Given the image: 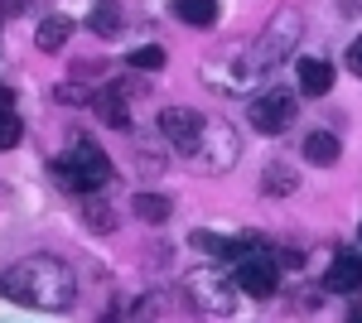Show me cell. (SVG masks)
<instances>
[{
    "mask_svg": "<svg viewBox=\"0 0 362 323\" xmlns=\"http://www.w3.org/2000/svg\"><path fill=\"white\" fill-rule=\"evenodd\" d=\"M0 295L10 304H25V309H54L58 314L78 299V275L58 256H25V261L0 270Z\"/></svg>",
    "mask_w": 362,
    "mask_h": 323,
    "instance_id": "cell-1",
    "label": "cell"
},
{
    "mask_svg": "<svg viewBox=\"0 0 362 323\" xmlns=\"http://www.w3.org/2000/svg\"><path fill=\"white\" fill-rule=\"evenodd\" d=\"M300 39H305V20H300V10H290V5L276 10V20L261 29V39L237 58V82L247 87V82L266 78L276 63H285V58L295 54V44H300Z\"/></svg>",
    "mask_w": 362,
    "mask_h": 323,
    "instance_id": "cell-2",
    "label": "cell"
},
{
    "mask_svg": "<svg viewBox=\"0 0 362 323\" xmlns=\"http://www.w3.org/2000/svg\"><path fill=\"white\" fill-rule=\"evenodd\" d=\"M58 174L68 179L73 193H87V189H102L112 179V160L92 145V140H73V150L58 160Z\"/></svg>",
    "mask_w": 362,
    "mask_h": 323,
    "instance_id": "cell-3",
    "label": "cell"
},
{
    "mask_svg": "<svg viewBox=\"0 0 362 323\" xmlns=\"http://www.w3.org/2000/svg\"><path fill=\"white\" fill-rule=\"evenodd\" d=\"M237 155H242V140H237V131L223 126V121H208L203 135L194 140V150H189L194 169H203V174H223V169H232Z\"/></svg>",
    "mask_w": 362,
    "mask_h": 323,
    "instance_id": "cell-4",
    "label": "cell"
},
{
    "mask_svg": "<svg viewBox=\"0 0 362 323\" xmlns=\"http://www.w3.org/2000/svg\"><path fill=\"white\" fill-rule=\"evenodd\" d=\"M295 111H300V102H295V92L290 87H266L256 102H251V126L261 135H285L290 126H295Z\"/></svg>",
    "mask_w": 362,
    "mask_h": 323,
    "instance_id": "cell-5",
    "label": "cell"
},
{
    "mask_svg": "<svg viewBox=\"0 0 362 323\" xmlns=\"http://www.w3.org/2000/svg\"><path fill=\"white\" fill-rule=\"evenodd\" d=\"M184 295L194 299L198 309H208V314H232L237 309V280L227 270H198V275H189Z\"/></svg>",
    "mask_w": 362,
    "mask_h": 323,
    "instance_id": "cell-6",
    "label": "cell"
},
{
    "mask_svg": "<svg viewBox=\"0 0 362 323\" xmlns=\"http://www.w3.org/2000/svg\"><path fill=\"white\" fill-rule=\"evenodd\" d=\"M280 261L276 251H256V256H247V261H237V270H232V280H237V290H247L251 299H271L280 290Z\"/></svg>",
    "mask_w": 362,
    "mask_h": 323,
    "instance_id": "cell-7",
    "label": "cell"
},
{
    "mask_svg": "<svg viewBox=\"0 0 362 323\" xmlns=\"http://www.w3.org/2000/svg\"><path fill=\"white\" fill-rule=\"evenodd\" d=\"M203 126H208V121L189 107H165L160 111V135H165L174 150H194V140L203 135Z\"/></svg>",
    "mask_w": 362,
    "mask_h": 323,
    "instance_id": "cell-8",
    "label": "cell"
},
{
    "mask_svg": "<svg viewBox=\"0 0 362 323\" xmlns=\"http://www.w3.org/2000/svg\"><path fill=\"white\" fill-rule=\"evenodd\" d=\"M324 285L334 295H362V256L358 251H338L329 275H324Z\"/></svg>",
    "mask_w": 362,
    "mask_h": 323,
    "instance_id": "cell-9",
    "label": "cell"
},
{
    "mask_svg": "<svg viewBox=\"0 0 362 323\" xmlns=\"http://www.w3.org/2000/svg\"><path fill=\"white\" fill-rule=\"evenodd\" d=\"M92 116H97L102 126H112V131H126V126H131V102L121 97V87H102V92L92 97Z\"/></svg>",
    "mask_w": 362,
    "mask_h": 323,
    "instance_id": "cell-10",
    "label": "cell"
},
{
    "mask_svg": "<svg viewBox=\"0 0 362 323\" xmlns=\"http://www.w3.org/2000/svg\"><path fill=\"white\" fill-rule=\"evenodd\" d=\"M78 208H83V222L92 227V232H102V237H107V232H116V208L97 189L78 193Z\"/></svg>",
    "mask_w": 362,
    "mask_h": 323,
    "instance_id": "cell-11",
    "label": "cell"
},
{
    "mask_svg": "<svg viewBox=\"0 0 362 323\" xmlns=\"http://www.w3.org/2000/svg\"><path fill=\"white\" fill-rule=\"evenodd\" d=\"M295 78H300V92H305V97H329V87H334V68H329L324 58H300Z\"/></svg>",
    "mask_w": 362,
    "mask_h": 323,
    "instance_id": "cell-12",
    "label": "cell"
},
{
    "mask_svg": "<svg viewBox=\"0 0 362 323\" xmlns=\"http://www.w3.org/2000/svg\"><path fill=\"white\" fill-rule=\"evenodd\" d=\"M295 189H300L295 164H285V160H271V164H266V174H261V193H266V198H290Z\"/></svg>",
    "mask_w": 362,
    "mask_h": 323,
    "instance_id": "cell-13",
    "label": "cell"
},
{
    "mask_svg": "<svg viewBox=\"0 0 362 323\" xmlns=\"http://www.w3.org/2000/svg\"><path fill=\"white\" fill-rule=\"evenodd\" d=\"M305 160L319 169H334L338 164V135L334 131H309L305 135Z\"/></svg>",
    "mask_w": 362,
    "mask_h": 323,
    "instance_id": "cell-14",
    "label": "cell"
},
{
    "mask_svg": "<svg viewBox=\"0 0 362 323\" xmlns=\"http://www.w3.org/2000/svg\"><path fill=\"white\" fill-rule=\"evenodd\" d=\"M68 39H73V20H68V15H49V20L39 25V34H34V44H39L44 54H58Z\"/></svg>",
    "mask_w": 362,
    "mask_h": 323,
    "instance_id": "cell-15",
    "label": "cell"
},
{
    "mask_svg": "<svg viewBox=\"0 0 362 323\" xmlns=\"http://www.w3.org/2000/svg\"><path fill=\"white\" fill-rule=\"evenodd\" d=\"M169 5H174V15L184 25H194V29L218 25V0H169Z\"/></svg>",
    "mask_w": 362,
    "mask_h": 323,
    "instance_id": "cell-16",
    "label": "cell"
},
{
    "mask_svg": "<svg viewBox=\"0 0 362 323\" xmlns=\"http://www.w3.org/2000/svg\"><path fill=\"white\" fill-rule=\"evenodd\" d=\"M131 203H136V217H140V222H150V227H160V222L174 213V203H169L165 193H155V189H140Z\"/></svg>",
    "mask_w": 362,
    "mask_h": 323,
    "instance_id": "cell-17",
    "label": "cell"
},
{
    "mask_svg": "<svg viewBox=\"0 0 362 323\" xmlns=\"http://www.w3.org/2000/svg\"><path fill=\"white\" fill-rule=\"evenodd\" d=\"M165 63H169V54L160 49V44H140V49L126 54V68H136V73H160Z\"/></svg>",
    "mask_w": 362,
    "mask_h": 323,
    "instance_id": "cell-18",
    "label": "cell"
},
{
    "mask_svg": "<svg viewBox=\"0 0 362 323\" xmlns=\"http://www.w3.org/2000/svg\"><path fill=\"white\" fill-rule=\"evenodd\" d=\"M20 135H25V126H20V116H10V111H0V150H10V145H20Z\"/></svg>",
    "mask_w": 362,
    "mask_h": 323,
    "instance_id": "cell-19",
    "label": "cell"
},
{
    "mask_svg": "<svg viewBox=\"0 0 362 323\" xmlns=\"http://www.w3.org/2000/svg\"><path fill=\"white\" fill-rule=\"evenodd\" d=\"M194 246H198V251H208V256H232V242L213 237V232H194Z\"/></svg>",
    "mask_w": 362,
    "mask_h": 323,
    "instance_id": "cell-20",
    "label": "cell"
},
{
    "mask_svg": "<svg viewBox=\"0 0 362 323\" xmlns=\"http://www.w3.org/2000/svg\"><path fill=\"white\" fill-rule=\"evenodd\" d=\"M92 29H97V34H116V29H121V15H116V5H102V10L92 15Z\"/></svg>",
    "mask_w": 362,
    "mask_h": 323,
    "instance_id": "cell-21",
    "label": "cell"
},
{
    "mask_svg": "<svg viewBox=\"0 0 362 323\" xmlns=\"http://www.w3.org/2000/svg\"><path fill=\"white\" fill-rule=\"evenodd\" d=\"M155 319H160V295H145L131 309V323H155Z\"/></svg>",
    "mask_w": 362,
    "mask_h": 323,
    "instance_id": "cell-22",
    "label": "cell"
},
{
    "mask_svg": "<svg viewBox=\"0 0 362 323\" xmlns=\"http://www.w3.org/2000/svg\"><path fill=\"white\" fill-rule=\"evenodd\" d=\"M348 73H353V78H362V34L348 44Z\"/></svg>",
    "mask_w": 362,
    "mask_h": 323,
    "instance_id": "cell-23",
    "label": "cell"
},
{
    "mask_svg": "<svg viewBox=\"0 0 362 323\" xmlns=\"http://www.w3.org/2000/svg\"><path fill=\"white\" fill-rule=\"evenodd\" d=\"M0 10L5 15H20V10H29V0H0Z\"/></svg>",
    "mask_w": 362,
    "mask_h": 323,
    "instance_id": "cell-24",
    "label": "cell"
},
{
    "mask_svg": "<svg viewBox=\"0 0 362 323\" xmlns=\"http://www.w3.org/2000/svg\"><path fill=\"white\" fill-rule=\"evenodd\" d=\"M15 107V92H10V87H0V111H10Z\"/></svg>",
    "mask_w": 362,
    "mask_h": 323,
    "instance_id": "cell-25",
    "label": "cell"
},
{
    "mask_svg": "<svg viewBox=\"0 0 362 323\" xmlns=\"http://www.w3.org/2000/svg\"><path fill=\"white\" fill-rule=\"evenodd\" d=\"M348 323H362V304H353V309H348Z\"/></svg>",
    "mask_w": 362,
    "mask_h": 323,
    "instance_id": "cell-26",
    "label": "cell"
}]
</instances>
